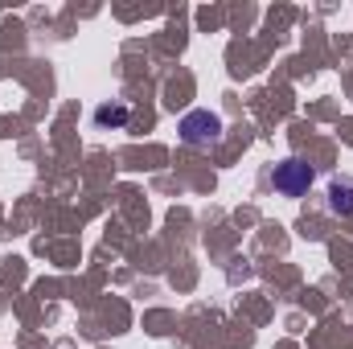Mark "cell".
Wrapping results in <instances>:
<instances>
[{
	"label": "cell",
	"instance_id": "obj_3",
	"mask_svg": "<svg viewBox=\"0 0 353 349\" xmlns=\"http://www.w3.org/2000/svg\"><path fill=\"white\" fill-rule=\"evenodd\" d=\"M329 210H333V214H341V218H350V214H353V181L341 177V181H333V185H329Z\"/></svg>",
	"mask_w": 353,
	"mask_h": 349
},
{
	"label": "cell",
	"instance_id": "obj_2",
	"mask_svg": "<svg viewBox=\"0 0 353 349\" xmlns=\"http://www.w3.org/2000/svg\"><path fill=\"white\" fill-rule=\"evenodd\" d=\"M222 136V119L214 111H185L181 115V140L193 148H210Z\"/></svg>",
	"mask_w": 353,
	"mask_h": 349
},
{
	"label": "cell",
	"instance_id": "obj_4",
	"mask_svg": "<svg viewBox=\"0 0 353 349\" xmlns=\"http://www.w3.org/2000/svg\"><path fill=\"white\" fill-rule=\"evenodd\" d=\"M94 123L99 128H123L128 123V103H103L94 111Z\"/></svg>",
	"mask_w": 353,
	"mask_h": 349
},
{
	"label": "cell",
	"instance_id": "obj_1",
	"mask_svg": "<svg viewBox=\"0 0 353 349\" xmlns=\"http://www.w3.org/2000/svg\"><path fill=\"white\" fill-rule=\"evenodd\" d=\"M312 177H316V169H312L308 161H300V157H288V161H279V165H275L271 185H275V193H283V197H300V193H308Z\"/></svg>",
	"mask_w": 353,
	"mask_h": 349
}]
</instances>
